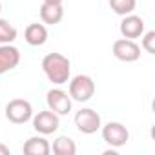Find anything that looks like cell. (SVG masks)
Masks as SVG:
<instances>
[{"label": "cell", "mask_w": 155, "mask_h": 155, "mask_svg": "<svg viewBox=\"0 0 155 155\" xmlns=\"http://www.w3.org/2000/svg\"><path fill=\"white\" fill-rule=\"evenodd\" d=\"M42 69L48 81L55 86H62L69 81L71 75V62L62 53H48L42 58Z\"/></svg>", "instance_id": "1"}, {"label": "cell", "mask_w": 155, "mask_h": 155, "mask_svg": "<svg viewBox=\"0 0 155 155\" xmlns=\"http://www.w3.org/2000/svg\"><path fill=\"white\" fill-rule=\"evenodd\" d=\"M69 82V97L77 102H88L95 95V82L90 75H77Z\"/></svg>", "instance_id": "2"}, {"label": "cell", "mask_w": 155, "mask_h": 155, "mask_svg": "<svg viewBox=\"0 0 155 155\" xmlns=\"http://www.w3.org/2000/svg\"><path fill=\"white\" fill-rule=\"evenodd\" d=\"M33 117V106L26 99H13L6 104V119L13 124H26Z\"/></svg>", "instance_id": "3"}, {"label": "cell", "mask_w": 155, "mask_h": 155, "mask_svg": "<svg viewBox=\"0 0 155 155\" xmlns=\"http://www.w3.org/2000/svg\"><path fill=\"white\" fill-rule=\"evenodd\" d=\"M75 126H77V130H79L81 133H84V135H93V133H97L101 130L102 119H101V115L95 110L82 108V110H79V111L75 113Z\"/></svg>", "instance_id": "4"}, {"label": "cell", "mask_w": 155, "mask_h": 155, "mask_svg": "<svg viewBox=\"0 0 155 155\" xmlns=\"http://www.w3.org/2000/svg\"><path fill=\"white\" fill-rule=\"evenodd\" d=\"M102 130V139L106 144H110L111 148H120L130 140V131L122 122L117 120H110L108 124L101 126Z\"/></svg>", "instance_id": "5"}, {"label": "cell", "mask_w": 155, "mask_h": 155, "mask_svg": "<svg viewBox=\"0 0 155 155\" xmlns=\"http://www.w3.org/2000/svg\"><path fill=\"white\" fill-rule=\"evenodd\" d=\"M111 51L120 62H135L140 58V46L131 38H117L111 46Z\"/></svg>", "instance_id": "6"}, {"label": "cell", "mask_w": 155, "mask_h": 155, "mask_svg": "<svg viewBox=\"0 0 155 155\" xmlns=\"http://www.w3.org/2000/svg\"><path fill=\"white\" fill-rule=\"evenodd\" d=\"M46 102H48V110L55 111L58 117L68 115L71 111V104H73L69 93H66L60 88H51L48 91V95H46Z\"/></svg>", "instance_id": "7"}, {"label": "cell", "mask_w": 155, "mask_h": 155, "mask_svg": "<svg viewBox=\"0 0 155 155\" xmlns=\"http://www.w3.org/2000/svg\"><path fill=\"white\" fill-rule=\"evenodd\" d=\"M31 120H33L35 131L40 133V135H51V133H55V131L58 130V126H60V117H58L55 111H51V110L38 111L37 115L31 117Z\"/></svg>", "instance_id": "8"}, {"label": "cell", "mask_w": 155, "mask_h": 155, "mask_svg": "<svg viewBox=\"0 0 155 155\" xmlns=\"http://www.w3.org/2000/svg\"><path fill=\"white\" fill-rule=\"evenodd\" d=\"M20 64V49L13 44H0V75L15 69Z\"/></svg>", "instance_id": "9"}, {"label": "cell", "mask_w": 155, "mask_h": 155, "mask_svg": "<svg viewBox=\"0 0 155 155\" xmlns=\"http://www.w3.org/2000/svg\"><path fill=\"white\" fill-rule=\"evenodd\" d=\"M120 35L124 37V38H139V37H142V33H144V20L139 17V15H133V13H130V15H126V17H122V20H120Z\"/></svg>", "instance_id": "10"}, {"label": "cell", "mask_w": 155, "mask_h": 155, "mask_svg": "<svg viewBox=\"0 0 155 155\" xmlns=\"http://www.w3.org/2000/svg\"><path fill=\"white\" fill-rule=\"evenodd\" d=\"M22 151H24L26 155H49L51 144L46 140L44 135H35V137H29V139L24 142Z\"/></svg>", "instance_id": "11"}, {"label": "cell", "mask_w": 155, "mask_h": 155, "mask_svg": "<svg viewBox=\"0 0 155 155\" xmlns=\"http://www.w3.org/2000/svg\"><path fill=\"white\" fill-rule=\"evenodd\" d=\"M40 18L48 26H57L64 18V8H62V4L42 2V6H40Z\"/></svg>", "instance_id": "12"}, {"label": "cell", "mask_w": 155, "mask_h": 155, "mask_svg": "<svg viewBox=\"0 0 155 155\" xmlns=\"http://www.w3.org/2000/svg\"><path fill=\"white\" fill-rule=\"evenodd\" d=\"M24 40L29 46H44L48 40V29L44 24H29L24 31Z\"/></svg>", "instance_id": "13"}, {"label": "cell", "mask_w": 155, "mask_h": 155, "mask_svg": "<svg viewBox=\"0 0 155 155\" xmlns=\"http://www.w3.org/2000/svg\"><path fill=\"white\" fill-rule=\"evenodd\" d=\"M53 153L55 155H75L77 153V144L71 137L68 135H60L53 140V146H51Z\"/></svg>", "instance_id": "14"}, {"label": "cell", "mask_w": 155, "mask_h": 155, "mask_svg": "<svg viewBox=\"0 0 155 155\" xmlns=\"http://www.w3.org/2000/svg\"><path fill=\"white\" fill-rule=\"evenodd\" d=\"M110 8L115 15H120V17H126L130 13L135 11L137 8V0H110Z\"/></svg>", "instance_id": "15"}, {"label": "cell", "mask_w": 155, "mask_h": 155, "mask_svg": "<svg viewBox=\"0 0 155 155\" xmlns=\"http://www.w3.org/2000/svg\"><path fill=\"white\" fill-rule=\"evenodd\" d=\"M17 28L8 20L0 18V44H13L17 38Z\"/></svg>", "instance_id": "16"}, {"label": "cell", "mask_w": 155, "mask_h": 155, "mask_svg": "<svg viewBox=\"0 0 155 155\" xmlns=\"http://www.w3.org/2000/svg\"><path fill=\"white\" fill-rule=\"evenodd\" d=\"M140 49H144V51H146V53H150V55H155V31L142 33Z\"/></svg>", "instance_id": "17"}, {"label": "cell", "mask_w": 155, "mask_h": 155, "mask_svg": "<svg viewBox=\"0 0 155 155\" xmlns=\"http://www.w3.org/2000/svg\"><path fill=\"white\" fill-rule=\"evenodd\" d=\"M0 155H11V150H9V146H6V144H2V142H0Z\"/></svg>", "instance_id": "18"}, {"label": "cell", "mask_w": 155, "mask_h": 155, "mask_svg": "<svg viewBox=\"0 0 155 155\" xmlns=\"http://www.w3.org/2000/svg\"><path fill=\"white\" fill-rule=\"evenodd\" d=\"M44 2H48V4H62L64 0H44Z\"/></svg>", "instance_id": "19"}, {"label": "cell", "mask_w": 155, "mask_h": 155, "mask_svg": "<svg viewBox=\"0 0 155 155\" xmlns=\"http://www.w3.org/2000/svg\"><path fill=\"white\" fill-rule=\"evenodd\" d=\"M0 11H2V4H0Z\"/></svg>", "instance_id": "20"}]
</instances>
